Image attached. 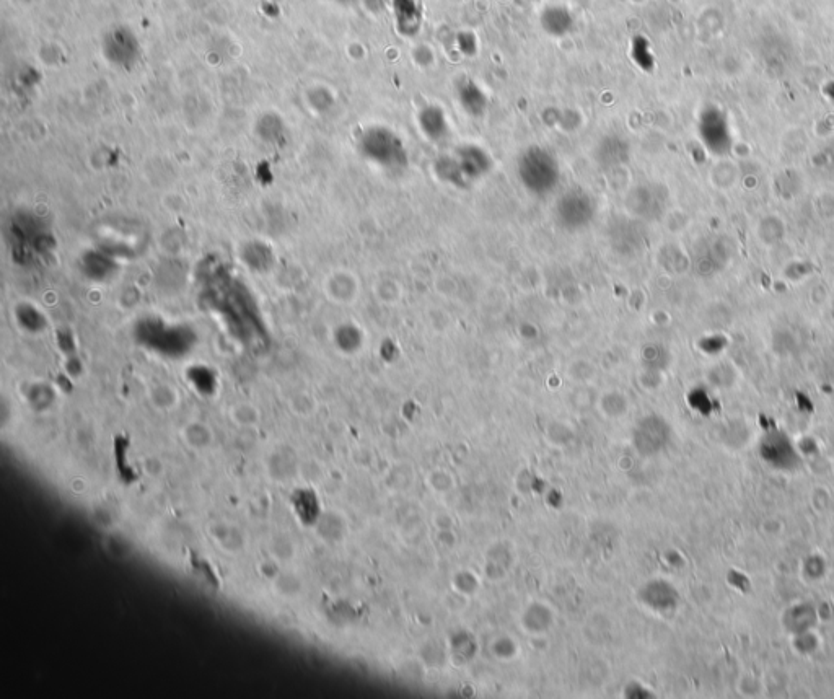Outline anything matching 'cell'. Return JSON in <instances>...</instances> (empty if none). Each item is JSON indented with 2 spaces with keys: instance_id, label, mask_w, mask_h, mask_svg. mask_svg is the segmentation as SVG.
<instances>
[{
  "instance_id": "cell-5",
  "label": "cell",
  "mask_w": 834,
  "mask_h": 699,
  "mask_svg": "<svg viewBox=\"0 0 834 699\" xmlns=\"http://www.w3.org/2000/svg\"><path fill=\"white\" fill-rule=\"evenodd\" d=\"M396 28L401 35L416 36L422 25V5L419 0H393Z\"/></svg>"
},
{
  "instance_id": "cell-2",
  "label": "cell",
  "mask_w": 834,
  "mask_h": 699,
  "mask_svg": "<svg viewBox=\"0 0 834 699\" xmlns=\"http://www.w3.org/2000/svg\"><path fill=\"white\" fill-rule=\"evenodd\" d=\"M489 168L491 157L476 146L460 147L452 157H442V160L435 163L437 175L460 188L479 180L489 172Z\"/></svg>"
},
{
  "instance_id": "cell-1",
  "label": "cell",
  "mask_w": 834,
  "mask_h": 699,
  "mask_svg": "<svg viewBox=\"0 0 834 699\" xmlns=\"http://www.w3.org/2000/svg\"><path fill=\"white\" fill-rule=\"evenodd\" d=\"M518 176L523 186L536 196H546L558 186L559 163L548 149L530 147L518 159Z\"/></svg>"
},
{
  "instance_id": "cell-7",
  "label": "cell",
  "mask_w": 834,
  "mask_h": 699,
  "mask_svg": "<svg viewBox=\"0 0 834 699\" xmlns=\"http://www.w3.org/2000/svg\"><path fill=\"white\" fill-rule=\"evenodd\" d=\"M541 27L551 36H564L572 30L574 18L564 7H548L540 18Z\"/></svg>"
},
{
  "instance_id": "cell-3",
  "label": "cell",
  "mask_w": 834,
  "mask_h": 699,
  "mask_svg": "<svg viewBox=\"0 0 834 699\" xmlns=\"http://www.w3.org/2000/svg\"><path fill=\"white\" fill-rule=\"evenodd\" d=\"M365 152L382 167L400 168L408 163V154L400 137L387 129H374L365 137Z\"/></svg>"
},
{
  "instance_id": "cell-8",
  "label": "cell",
  "mask_w": 834,
  "mask_h": 699,
  "mask_svg": "<svg viewBox=\"0 0 834 699\" xmlns=\"http://www.w3.org/2000/svg\"><path fill=\"white\" fill-rule=\"evenodd\" d=\"M458 98H460L461 106L473 116L483 115L488 106V98L483 90L471 80L461 82L458 87Z\"/></svg>"
},
{
  "instance_id": "cell-6",
  "label": "cell",
  "mask_w": 834,
  "mask_h": 699,
  "mask_svg": "<svg viewBox=\"0 0 834 699\" xmlns=\"http://www.w3.org/2000/svg\"><path fill=\"white\" fill-rule=\"evenodd\" d=\"M419 126H421L422 134H426L427 139L434 142L444 141L450 132L445 113L440 110L439 106L424 108L419 115Z\"/></svg>"
},
{
  "instance_id": "cell-4",
  "label": "cell",
  "mask_w": 834,
  "mask_h": 699,
  "mask_svg": "<svg viewBox=\"0 0 834 699\" xmlns=\"http://www.w3.org/2000/svg\"><path fill=\"white\" fill-rule=\"evenodd\" d=\"M593 216L592 199L582 191H572L559 201L558 219L566 229H579L589 224Z\"/></svg>"
}]
</instances>
